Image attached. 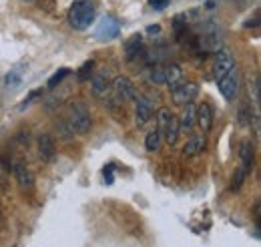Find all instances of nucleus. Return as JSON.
Returning a JSON list of instances; mask_svg holds the SVG:
<instances>
[{
  "label": "nucleus",
  "mask_w": 261,
  "mask_h": 247,
  "mask_svg": "<svg viewBox=\"0 0 261 247\" xmlns=\"http://www.w3.org/2000/svg\"><path fill=\"white\" fill-rule=\"evenodd\" d=\"M151 83H155V85H165V75H163V66H155L153 70H151Z\"/></svg>",
  "instance_id": "24"
},
{
  "label": "nucleus",
  "mask_w": 261,
  "mask_h": 247,
  "mask_svg": "<svg viewBox=\"0 0 261 247\" xmlns=\"http://www.w3.org/2000/svg\"><path fill=\"white\" fill-rule=\"evenodd\" d=\"M36 96H42V89H36V91H33V93L29 94V96H27V101H24V103L20 105V109H24L27 105H31L33 101H36Z\"/></svg>",
  "instance_id": "27"
},
{
  "label": "nucleus",
  "mask_w": 261,
  "mask_h": 247,
  "mask_svg": "<svg viewBox=\"0 0 261 247\" xmlns=\"http://www.w3.org/2000/svg\"><path fill=\"white\" fill-rule=\"evenodd\" d=\"M22 75H24V66H22V64H20V66H14V68L6 75V79H4L6 89H8V91L18 89V87H20V83H22Z\"/></svg>",
  "instance_id": "16"
},
{
  "label": "nucleus",
  "mask_w": 261,
  "mask_h": 247,
  "mask_svg": "<svg viewBox=\"0 0 261 247\" xmlns=\"http://www.w3.org/2000/svg\"><path fill=\"white\" fill-rule=\"evenodd\" d=\"M203 149H205V137L195 135V137H191V139L187 141V145H185V149H183V155H185V157H195V155H199Z\"/></svg>",
  "instance_id": "17"
},
{
  "label": "nucleus",
  "mask_w": 261,
  "mask_h": 247,
  "mask_svg": "<svg viewBox=\"0 0 261 247\" xmlns=\"http://www.w3.org/2000/svg\"><path fill=\"white\" fill-rule=\"evenodd\" d=\"M113 169H115V165L111 163V165H107V167H105V171H102V175H105V183H107V185H113V181H115Z\"/></svg>",
  "instance_id": "26"
},
{
  "label": "nucleus",
  "mask_w": 261,
  "mask_h": 247,
  "mask_svg": "<svg viewBox=\"0 0 261 247\" xmlns=\"http://www.w3.org/2000/svg\"><path fill=\"white\" fill-rule=\"evenodd\" d=\"M239 157H241V167L249 173V171H251V167H253V145H251L249 141H243V143H241Z\"/></svg>",
  "instance_id": "15"
},
{
  "label": "nucleus",
  "mask_w": 261,
  "mask_h": 247,
  "mask_svg": "<svg viewBox=\"0 0 261 247\" xmlns=\"http://www.w3.org/2000/svg\"><path fill=\"white\" fill-rule=\"evenodd\" d=\"M111 89H113V98H117V103H125L133 96V85L127 77H117L111 83Z\"/></svg>",
  "instance_id": "8"
},
{
  "label": "nucleus",
  "mask_w": 261,
  "mask_h": 247,
  "mask_svg": "<svg viewBox=\"0 0 261 247\" xmlns=\"http://www.w3.org/2000/svg\"><path fill=\"white\" fill-rule=\"evenodd\" d=\"M197 94H199V87H197V83H191V81L181 83L177 89L171 91L173 103H175L177 107H185V105L193 103V101L197 98Z\"/></svg>",
  "instance_id": "5"
},
{
  "label": "nucleus",
  "mask_w": 261,
  "mask_h": 247,
  "mask_svg": "<svg viewBox=\"0 0 261 247\" xmlns=\"http://www.w3.org/2000/svg\"><path fill=\"white\" fill-rule=\"evenodd\" d=\"M141 44H143V34H135L133 38L127 40V44H125V55H127V59H133V57L139 53Z\"/></svg>",
  "instance_id": "19"
},
{
  "label": "nucleus",
  "mask_w": 261,
  "mask_h": 247,
  "mask_svg": "<svg viewBox=\"0 0 261 247\" xmlns=\"http://www.w3.org/2000/svg\"><path fill=\"white\" fill-rule=\"evenodd\" d=\"M119 34H121V24H119L113 16H105V18H100L98 27L95 29V38L100 40V42L115 40Z\"/></svg>",
  "instance_id": "6"
},
{
  "label": "nucleus",
  "mask_w": 261,
  "mask_h": 247,
  "mask_svg": "<svg viewBox=\"0 0 261 247\" xmlns=\"http://www.w3.org/2000/svg\"><path fill=\"white\" fill-rule=\"evenodd\" d=\"M68 127L72 129V133H89L91 131V115L87 105L83 103H72L70 111H68Z\"/></svg>",
  "instance_id": "3"
},
{
  "label": "nucleus",
  "mask_w": 261,
  "mask_h": 247,
  "mask_svg": "<svg viewBox=\"0 0 261 247\" xmlns=\"http://www.w3.org/2000/svg\"><path fill=\"white\" fill-rule=\"evenodd\" d=\"M145 147H147L149 153H157L159 147H161V133L159 131H151L147 135V139H145Z\"/></svg>",
  "instance_id": "20"
},
{
  "label": "nucleus",
  "mask_w": 261,
  "mask_h": 247,
  "mask_svg": "<svg viewBox=\"0 0 261 247\" xmlns=\"http://www.w3.org/2000/svg\"><path fill=\"white\" fill-rule=\"evenodd\" d=\"M231 68H235V59L231 55L227 46H221L215 55V62H213V75L217 81H221L225 75H227Z\"/></svg>",
  "instance_id": "4"
},
{
  "label": "nucleus",
  "mask_w": 261,
  "mask_h": 247,
  "mask_svg": "<svg viewBox=\"0 0 261 247\" xmlns=\"http://www.w3.org/2000/svg\"><path fill=\"white\" fill-rule=\"evenodd\" d=\"M147 32H149V34H159V32H161V27H159V24H151V27H147Z\"/></svg>",
  "instance_id": "29"
},
{
  "label": "nucleus",
  "mask_w": 261,
  "mask_h": 247,
  "mask_svg": "<svg viewBox=\"0 0 261 247\" xmlns=\"http://www.w3.org/2000/svg\"><path fill=\"white\" fill-rule=\"evenodd\" d=\"M217 85H219L221 94H223L227 101H233L237 91H239V70H237V68H231L221 81H217Z\"/></svg>",
  "instance_id": "7"
},
{
  "label": "nucleus",
  "mask_w": 261,
  "mask_h": 247,
  "mask_svg": "<svg viewBox=\"0 0 261 247\" xmlns=\"http://www.w3.org/2000/svg\"><path fill=\"white\" fill-rule=\"evenodd\" d=\"M91 83H93V93L97 96H107L111 91V72L107 68H100L97 75L91 77Z\"/></svg>",
  "instance_id": "9"
},
{
  "label": "nucleus",
  "mask_w": 261,
  "mask_h": 247,
  "mask_svg": "<svg viewBox=\"0 0 261 247\" xmlns=\"http://www.w3.org/2000/svg\"><path fill=\"white\" fill-rule=\"evenodd\" d=\"M239 123L241 125H251V109L247 105H241L239 107Z\"/></svg>",
  "instance_id": "23"
},
{
  "label": "nucleus",
  "mask_w": 261,
  "mask_h": 247,
  "mask_svg": "<svg viewBox=\"0 0 261 247\" xmlns=\"http://www.w3.org/2000/svg\"><path fill=\"white\" fill-rule=\"evenodd\" d=\"M157 131L161 133V137H165L167 145H175L179 139V121L165 107L157 111Z\"/></svg>",
  "instance_id": "2"
},
{
  "label": "nucleus",
  "mask_w": 261,
  "mask_h": 247,
  "mask_svg": "<svg viewBox=\"0 0 261 247\" xmlns=\"http://www.w3.org/2000/svg\"><path fill=\"white\" fill-rule=\"evenodd\" d=\"M197 121H199L201 131H209L213 127V109L209 103H203L197 107Z\"/></svg>",
  "instance_id": "13"
},
{
  "label": "nucleus",
  "mask_w": 261,
  "mask_h": 247,
  "mask_svg": "<svg viewBox=\"0 0 261 247\" xmlns=\"http://www.w3.org/2000/svg\"><path fill=\"white\" fill-rule=\"evenodd\" d=\"M247 175H249V173H247L243 167H239V169H237V173H235V177H233V187H235V189H239L241 183H243V179H245Z\"/></svg>",
  "instance_id": "25"
},
{
  "label": "nucleus",
  "mask_w": 261,
  "mask_h": 247,
  "mask_svg": "<svg viewBox=\"0 0 261 247\" xmlns=\"http://www.w3.org/2000/svg\"><path fill=\"white\" fill-rule=\"evenodd\" d=\"M149 2H151V8H155V10H165L171 0H149Z\"/></svg>",
  "instance_id": "28"
},
{
  "label": "nucleus",
  "mask_w": 261,
  "mask_h": 247,
  "mask_svg": "<svg viewBox=\"0 0 261 247\" xmlns=\"http://www.w3.org/2000/svg\"><path fill=\"white\" fill-rule=\"evenodd\" d=\"M95 16H97V6H95V2H91V0H79V2H74V4L70 6V10H68V22H70V27L76 29V31L89 29V27L93 24Z\"/></svg>",
  "instance_id": "1"
},
{
  "label": "nucleus",
  "mask_w": 261,
  "mask_h": 247,
  "mask_svg": "<svg viewBox=\"0 0 261 247\" xmlns=\"http://www.w3.org/2000/svg\"><path fill=\"white\" fill-rule=\"evenodd\" d=\"M153 117V101L149 96L137 98V125H145Z\"/></svg>",
  "instance_id": "11"
},
{
  "label": "nucleus",
  "mask_w": 261,
  "mask_h": 247,
  "mask_svg": "<svg viewBox=\"0 0 261 247\" xmlns=\"http://www.w3.org/2000/svg\"><path fill=\"white\" fill-rule=\"evenodd\" d=\"M68 75H70V70H68V68H61V70H57V72L48 79V89H55L57 85H61V83H63V79H66Z\"/></svg>",
  "instance_id": "22"
},
{
  "label": "nucleus",
  "mask_w": 261,
  "mask_h": 247,
  "mask_svg": "<svg viewBox=\"0 0 261 247\" xmlns=\"http://www.w3.org/2000/svg\"><path fill=\"white\" fill-rule=\"evenodd\" d=\"M163 75H165V85H169V89H177L181 83H183V70L179 64H167L163 66Z\"/></svg>",
  "instance_id": "10"
},
{
  "label": "nucleus",
  "mask_w": 261,
  "mask_h": 247,
  "mask_svg": "<svg viewBox=\"0 0 261 247\" xmlns=\"http://www.w3.org/2000/svg\"><path fill=\"white\" fill-rule=\"evenodd\" d=\"M177 121H179V131H191L195 127L197 109L193 107V103L185 105V109H183V113H181V117Z\"/></svg>",
  "instance_id": "12"
},
{
  "label": "nucleus",
  "mask_w": 261,
  "mask_h": 247,
  "mask_svg": "<svg viewBox=\"0 0 261 247\" xmlns=\"http://www.w3.org/2000/svg\"><path fill=\"white\" fill-rule=\"evenodd\" d=\"M14 173H16V179H18L20 187H31V185H33V175L27 171V167H24V165L16 163V165H14Z\"/></svg>",
  "instance_id": "18"
},
{
  "label": "nucleus",
  "mask_w": 261,
  "mask_h": 247,
  "mask_svg": "<svg viewBox=\"0 0 261 247\" xmlns=\"http://www.w3.org/2000/svg\"><path fill=\"white\" fill-rule=\"evenodd\" d=\"M38 151H40V157L46 159V161H53L55 157V141L50 135H40L38 137Z\"/></svg>",
  "instance_id": "14"
},
{
  "label": "nucleus",
  "mask_w": 261,
  "mask_h": 247,
  "mask_svg": "<svg viewBox=\"0 0 261 247\" xmlns=\"http://www.w3.org/2000/svg\"><path fill=\"white\" fill-rule=\"evenodd\" d=\"M93 70H95V62L93 61H87L81 68H79V72H76V79H79V83H87V81H91V77H93Z\"/></svg>",
  "instance_id": "21"
}]
</instances>
